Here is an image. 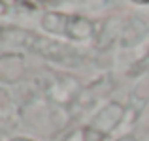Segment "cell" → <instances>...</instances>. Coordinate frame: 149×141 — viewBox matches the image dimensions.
Listing matches in <instances>:
<instances>
[{
  "label": "cell",
  "mask_w": 149,
  "mask_h": 141,
  "mask_svg": "<svg viewBox=\"0 0 149 141\" xmlns=\"http://www.w3.org/2000/svg\"><path fill=\"white\" fill-rule=\"evenodd\" d=\"M40 25L49 36L64 38L68 41H91L98 36V25L93 19L68 11H45Z\"/></svg>",
  "instance_id": "obj_2"
},
{
  "label": "cell",
  "mask_w": 149,
  "mask_h": 141,
  "mask_svg": "<svg viewBox=\"0 0 149 141\" xmlns=\"http://www.w3.org/2000/svg\"><path fill=\"white\" fill-rule=\"evenodd\" d=\"M0 40H4L10 45L23 47L30 53L40 55V57L47 58L51 62H58V64H72L77 58V53L66 44L53 40L51 36H42V34L26 30V28L0 26Z\"/></svg>",
  "instance_id": "obj_1"
},
{
  "label": "cell",
  "mask_w": 149,
  "mask_h": 141,
  "mask_svg": "<svg viewBox=\"0 0 149 141\" xmlns=\"http://www.w3.org/2000/svg\"><path fill=\"white\" fill-rule=\"evenodd\" d=\"M130 2L138 4V6H149V0H130Z\"/></svg>",
  "instance_id": "obj_8"
},
{
  "label": "cell",
  "mask_w": 149,
  "mask_h": 141,
  "mask_svg": "<svg viewBox=\"0 0 149 141\" xmlns=\"http://www.w3.org/2000/svg\"><path fill=\"white\" fill-rule=\"evenodd\" d=\"M125 117H127V107L121 102L111 100L96 111L91 122L76 130L66 141H108L109 135L123 124Z\"/></svg>",
  "instance_id": "obj_3"
},
{
  "label": "cell",
  "mask_w": 149,
  "mask_h": 141,
  "mask_svg": "<svg viewBox=\"0 0 149 141\" xmlns=\"http://www.w3.org/2000/svg\"><path fill=\"white\" fill-rule=\"evenodd\" d=\"M23 70V60L13 55H6L0 57V81H15L21 77Z\"/></svg>",
  "instance_id": "obj_4"
},
{
  "label": "cell",
  "mask_w": 149,
  "mask_h": 141,
  "mask_svg": "<svg viewBox=\"0 0 149 141\" xmlns=\"http://www.w3.org/2000/svg\"><path fill=\"white\" fill-rule=\"evenodd\" d=\"M10 141H38V139H32V138H26V135H15V138H11Z\"/></svg>",
  "instance_id": "obj_6"
},
{
  "label": "cell",
  "mask_w": 149,
  "mask_h": 141,
  "mask_svg": "<svg viewBox=\"0 0 149 141\" xmlns=\"http://www.w3.org/2000/svg\"><path fill=\"white\" fill-rule=\"evenodd\" d=\"M113 141H138V138L134 134H125V135H121V138H117Z\"/></svg>",
  "instance_id": "obj_5"
},
{
  "label": "cell",
  "mask_w": 149,
  "mask_h": 141,
  "mask_svg": "<svg viewBox=\"0 0 149 141\" xmlns=\"http://www.w3.org/2000/svg\"><path fill=\"white\" fill-rule=\"evenodd\" d=\"M8 13V4L4 0H0V15H6Z\"/></svg>",
  "instance_id": "obj_7"
}]
</instances>
